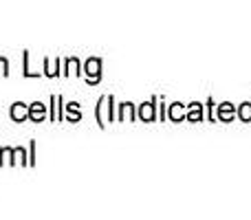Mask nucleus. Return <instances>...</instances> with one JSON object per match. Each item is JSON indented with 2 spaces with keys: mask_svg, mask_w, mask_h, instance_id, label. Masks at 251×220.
Returning <instances> with one entry per match:
<instances>
[{
  "mask_svg": "<svg viewBox=\"0 0 251 220\" xmlns=\"http://www.w3.org/2000/svg\"><path fill=\"white\" fill-rule=\"evenodd\" d=\"M170 115H172V117H174V119H181V117H183V110H181V108H178V106H174V108H172V110H170Z\"/></svg>",
  "mask_w": 251,
  "mask_h": 220,
  "instance_id": "f8f14e48",
  "label": "nucleus"
},
{
  "mask_svg": "<svg viewBox=\"0 0 251 220\" xmlns=\"http://www.w3.org/2000/svg\"><path fill=\"white\" fill-rule=\"evenodd\" d=\"M66 110H69V119H71V121H77V119H79L77 104H69V106H66Z\"/></svg>",
  "mask_w": 251,
  "mask_h": 220,
  "instance_id": "423d86ee",
  "label": "nucleus"
},
{
  "mask_svg": "<svg viewBox=\"0 0 251 220\" xmlns=\"http://www.w3.org/2000/svg\"><path fill=\"white\" fill-rule=\"evenodd\" d=\"M11 156H13L11 163H20V165L26 163V161H25V150H22V147H16V150H11Z\"/></svg>",
  "mask_w": 251,
  "mask_h": 220,
  "instance_id": "39448f33",
  "label": "nucleus"
},
{
  "mask_svg": "<svg viewBox=\"0 0 251 220\" xmlns=\"http://www.w3.org/2000/svg\"><path fill=\"white\" fill-rule=\"evenodd\" d=\"M128 117H132V106H130V104H124V115H122V119H128Z\"/></svg>",
  "mask_w": 251,
  "mask_h": 220,
  "instance_id": "9b49d317",
  "label": "nucleus"
},
{
  "mask_svg": "<svg viewBox=\"0 0 251 220\" xmlns=\"http://www.w3.org/2000/svg\"><path fill=\"white\" fill-rule=\"evenodd\" d=\"M47 75L49 77H55L57 75V64H51L49 60H47Z\"/></svg>",
  "mask_w": 251,
  "mask_h": 220,
  "instance_id": "0eeeda50",
  "label": "nucleus"
},
{
  "mask_svg": "<svg viewBox=\"0 0 251 220\" xmlns=\"http://www.w3.org/2000/svg\"><path fill=\"white\" fill-rule=\"evenodd\" d=\"M221 117H225V119H231V106L229 104H223L221 106Z\"/></svg>",
  "mask_w": 251,
  "mask_h": 220,
  "instance_id": "6e6552de",
  "label": "nucleus"
},
{
  "mask_svg": "<svg viewBox=\"0 0 251 220\" xmlns=\"http://www.w3.org/2000/svg\"><path fill=\"white\" fill-rule=\"evenodd\" d=\"M44 117H47V106L40 104V101H35V104L29 106V119L33 121H42Z\"/></svg>",
  "mask_w": 251,
  "mask_h": 220,
  "instance_id": "f03ea898",
  "label": "nucleus"
},
{
  "mask_svg": "<svg viewBox=\"0 0 251 220\" xmlns=\"http://www.w3.org/2000/svg\"><path fill=\"white\" fill-rule=\"evenodd\" d=\"M240 117H243V119H251V106L247 104V106H243V108H240Z\"/></svg>",
  "mask_w": 251,
  "mask_h": 220,
  "instance_id": "1a4fd4ad",
  "label": "nucleus"
},
{
  "mask_svg": "<svg viewBox=\"0 0 251 220\" xmlns=\"http://www.w3.org/2000/svg\"><path fill=\"white\" fill-rule=\"evenodd\" d=\"M26 117H29V108H26L22 101L13 104V108H11V119H13V121H25Z\"/></svg>",
  "mask_w": 251,
  "mask_h": 220,
  "instance_id": "7ed1b4c3",
  "label": "nucleus"
},
{
  "mask_svg": "<svg viewBox=\"0 0 251 220\" xmlns=\"http://www.w3.org/2000/svg\"><path fill=\"white\" fill-rule=\"evenodd\" d=\"M100 71H101V62L97 60V57H91V60L86 62V73H88V82H97V79H100Z\"/></svg>",
  "mask_w": 251,
  "mask_h": 220,
  "instance_id": "f257e3e1",
  "label": "nucleus"
},
{
  "mask_svg": "<svg viewBox=\"0 0 251 220\" xmlns=\"http://www.w3.org/2000/svg\"><path fill=\"white\" fill-rule=\"evenodd\" d=\"M141 119L143 121H152V119H154V106H152V104H143L141 106Z\"/></svg>",
  "mask_w": 251,
  "mask_h": 220,
  "instance_id": "20e7f679",
  "label": "nucleus"
},
{
  "mask_svg": "<svg viewBox=\"0 0 251 220\" xmlns=\"http://www.w3.org/2000/svg\"><path fill=\"white\" fill-rule=\"evenodd\" d=\"M9 62L7 60H4V57H0V75H7L9 73Z\"/></svg>",
  "mask_w": 251,
  "mask_h": 220,
  "instance_id": "9d476101",
  "label": "nucleus"
}]
</instances>
